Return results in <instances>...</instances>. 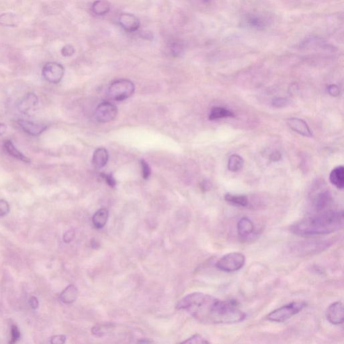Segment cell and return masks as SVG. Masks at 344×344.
<instances>
[{"label": "cell", "mask_w": 344, "mask_h": 344, "mask_svg": "<svg viewBox=\"0 0 344 344\" xmlns=\"http://www.w3.org/2000/svg\"><path fill=\"white\" fill-rule=\"evenodd\" d=\"M281 154L278 152H273V153L271 154L270 157H269V159L272 161H278L281 160Z\"/></svg>", "instance_id": "cell-38"}, {"label": "cell", "mask_w": 344, "mask_h": 344, "mask_svg": "<svg viewBox=\"0 0 344 344\" xmlns=\"http://www.w3.org/2000/svg\"><path fill=\"white\" fill-rule=\"evenodd\" d=\"M118 114V109L111 102H103L99 104L95 111L96 119L101 123L113 121Z\"/></svg>", "instance_id": "cell-8"}, {"label": "cell", "mask_w": 344, "mask_h": 344, "mask_svg": "<svg viewBox=\"0 0 344 344\" xmlns=\"http://www.w3.org/2000/svg\"><path fill=\"white\" fill-rule=\"evenodd\" d=\"M210 182L207 180L203 181V183L201 184L202 189H203L204 191H209V190L210 189Z\"/></svg>", "instance_id": "cell-40"}, {"label": "cell", "mask_w": 344, "mask_h": 344, "mask_svg": "<svg viewBox=\"0 0 344 344\" xmlns=\"http://www.w3.org/2000/svg\"><path fill=\"white\" fill-rule=\"evenodd\" d=\"M235 115L230 110L221 107H214L211 110L209 118L210 120H214L220 119V118H228V117H233Z\"/></svg>", "instance_id": "cell-25"}, {"label": "cell", "mask_w": 344, "mask_h": 344, "mask_svg": "<svg viewBox=\"0 0 344 344\" xmlns=\"http://www.w3.org/2000/svg\"><path fill=\"white\" fill-rule=\"evenodd\" d=\"M92 10L96 15H106L111 10V3L106 0H96L92 4Z\"/></svg>", "instance_id": "cell-24"}, {"label": "cell", "mask_w": 344, "mask_h": 344, "mask_svg": "<svg viewBox=\"0 0 344 344\" xmlns=\"http://www.w3.org/2000/svg\"><path fill=\"white\" fill-rule=\"evenodd\" d=\"M329 181L337 189L342 190L344 188V168L342 166L337 167L331 171Z\"/></svg>", "instance_id": "cell-18"}, {"label": "cell", "mask_w": 344, "mask_h": 344, "mask_svg": "<svg viewBox=\"0 0 344 344\" xmlns=\"http://www.w3.org/2000/svg\"><path fill=\"white\" fill-rule=\"evenodd\" d=\"M272 105L276 108H283L288 105V101L285 97H276L272 100Z\"/></svg>", "instance_id": "cell-31"}, {"label": "cell", "mask_w": 344, "mask_h": 344, "mask_svg": "<svg viewBox=\"0 0 344 344\" xmlns=\"http://www.w3.org/2000/svg\"><path fill=\"white\" fill-rule=\"evenodd\" d=\"M61 53L63 57H72L75 54L76 49L74 46L70 45V44H67L62 48Z\"/></svg>", "instance_id": "cell-29"}, {"label": "cell", "mask_w": 344, "mask_h": 344, "mask_svg": "<svg viewBox=\"0 0 344 344\" xmlns=\"http://www.w3.org/2000/svg\"><path fill=\"white\" fill-rule=\"evenodd\" d=\"M109 211L106 209H100L96 212L92 217V222L96 228L102 229L105 226L109 219Z\"/></svg>", "instance_id": "cell-21"}, {"label": "cell", "mask_w": 344, "mask_h": 344, "mask_svg": "<svg viewBox=\"0 0 344 344\" xmlns=\"http://www.w3.org/2000/svg\"><path fill=\"white\" fill-rule=\"evenodd\" d=\"M7 129L6 125L4 124L0 123V136L3 135L6 133Z\"/></svg>", "instance_id": "cell-41"}, {"label": "cell", "mask_w": 344, "mask_h": 344, "mask_svg": "<svg viewBox=\"0 0 344 344\" xmlns=\"http://www.w3.org/2000/svg\"><path fill=\"white\" fill-rule=\"evenodd\" d=\"M246 263V257L241 252H231L225 254L218 260L216 267L225 272H234L242 269Z\"/></svg>", "instance_id": "cell-4"}, {"label": "cell", "mask_w": 344, "mask_h": 344, "mask_svg": "<svg viewBox=\"0 0 344 344\" xmlns=\"http://www.w3.org/2000/svg\"><path fill=\"white\" fill-rule=\"evenodd\" d=\"M100 175L102 177L103 179H104V180H105L106 183L109 184V185L111 186V187H115V186H116V180H115L114 177H113L112 174H107V173H101Z\"/></svg>", "instance_id": "cell-34"}, {"label": "cell", "mask_w": 344, "mask_h": 344, "mask_svg": "<svg viewBox=\"0 0 344 344\" xmlns=\"http://www.w3.org/2000/svg\"><path fill=\"white\" fill-rule=\"evenodd\" d=\"M343 226V210H327L299 220L290 226V231L301 237H315L334 233Z\"/></svg>", "instance_id": "cell-2"}, {"label": "cell", "mask_w": 344, "mask_h": 344, "mask_svg": "<svg viewBox=\"0 0 344 344\" xmlns=\"http://www.w3.org/2000/svg\"><path fill=\"white\" fill-rule=\"evenodd\" d=\"M17 122L22 130L31 135H39L47 129V126L44 124L29 121V120H19Z\"/></svg>", "instance_id": "cell-14"}, {"label": "cell", "mask_w": 344, "mask_h": 344, "mask_svg": "<svg viewBox=\"0 0 344 344\" xmlns=\"http://www.w3.org/2000/svg\"><path fill=\"white\" fill-rule=\"evenodd\" d=\"M225 200L232 205L240 207H248L249 205V199L246 195L228 194L225 195Z\"/></svg>", "instance_id": "cell-22"}, {"label": "cell", "mask_w": 344, "mask_h": 344, "mask_svg": "<svg viewBox=\"0 0 344 344\" xmlns=\"http://www.w3.org/2000/svg\"><path fill=\"white\" fill-rule=\"evenodd\" d=\"M109 161V153L105 148H97L94 153L92 164L98 169L104 168Z\"/></svg>", "instance_id": "cell-17"}, {"label": "cell", "mask_w": 344, "mask_h": 344, "mask_svg": "<svg viewBox=\"0 0 344 344\" xmlns=\"http://www.w3.org/2000/svg\"><path fill=\"white\" fill-rule=\"evenodd\" d=\"M244 161L239 155H230L228 161V169L230 172H236L242 170L244 166Z\"/></svg>", "instance_id": "cell-26"}, {"label": "cell", "mask_w": 344, "mask_h": 344, "mask_svg": "<svg viewBox=\"0 0 344 344\" xmlns=\"http://www.w3.org/2000/svg\"><path fill=\"white\" fill-rule=\"evenodd\" d=\"M4 150L8 153L9 155L12 156L14 158L19 159V161H22L23 162L28 163L31 162L29 158L26 157L24 154L21 153L18 150L17 147L14 146L11 141H6L3 144Z\"/></svg>", "instance_id": "cell-20"}, {"label": "cell", "mask_w": 344, "mask_h": 344, "mask_svg": "<svg viewBox=\"0 0 344 344\" xmlns=\"http://www.w3.org/2000/svg\"><path fill=\"white\" fill-rule=\"evenodd\" d=\"M140 164H141V166L142 175H143V178H144L145 180H147V179L150 178L151 173H152L150 167L144 159H141V160L140 161Z\"/></svg>", "instance_id": "cell-28"}, {"label": "cell", "mask_w": 344, "mask_h": 344, "mask_svg": "<svg viewBox=\"0 0 344 344\" xmlns=\"http://www.w3.org/2000/svg\"><path fill=\"white\" fill-rule=\"evenodd\" d=\"M182 343L204 344H210V342L207 341L205 338H204L203 336H200V334L196 333V334H195L194 336H191V338L188 339L187 340H185V341L182 342Z\"/></svg>", "instance_id": "cell-27"}, {"label": "cell", "mask_w": 344, "mask_h": 344, "mask_svg": "<svg viewBox=\"0 0 344 344\" xmlns=\"http://www.w3.org/2000/svg\"><path fill=\"white\" fill-rule=\"evenodd\" d=\"M178 309L186 310L198 322L208 324H233L242 322L246 315L233 300L221 301L203 292H193L181 299Z\"/></svg>", "instance_id": "cell-1"}, {"label": "cell", "mask_w": 344, "mask_h": 344, "mask_svg": "<svg viewBox=\"0 0 344 344\" xmlns=\"http://www.w3.org/2000/svg\"><path fill=\"white\" fill-rule=\"evenodd\" d=\"M134 83L126 79L113 81L108 90V94L111 98L116 101H122L129 98L134 95Z\"/></svg>", "instance_id": "cell-5"}, {"label": "cell", "mask_w": 344, "mask_h": 344, "mask_svg": "<svg viewBox=\"0 0 344 344\" xmlns=\"http://www.w3.org/2000/svg\"><path fill=\"white\" fill-rule=\"evenodd\" d=\"M328 93L331 96L336 97L340 95V88L336 85H330L328 87Z\"/></svg>", "instance_id": "cell-36"}, {"label": "cell", "mask_w": 344, "mask_h": 344, "mask_svg": "<svg viewBox=\"0 0 344 344\" xmlns=\"http://www.w3.org/2000/svg\"><path fill=\"white\" fill-rule=\"evenodd\" d=\"M307 304L304 301H294L286 306L276 308L269 313L267 316V320L269 322L283 323L292 318L294 315L302 311Z\"/></svg>", "instance_id": "cell-3"}, {"label": "cell", "mask_w": 344, "mask_h": 344, "mask_svg": "<svg viewBox=\"0 0 344 344\" xmlns=\"http://www.w3.org/2000/svg\"><path fill=\"white\" fill-rule=\"evenodd\" d=\"M120 26L128 33H134L137 31L141 25L139 19L134 14L122 13L118 19Z\"/></svg>", "instance_id": "cell-13"}, {"label": "cell", "mask_w": 344, "mask_h": 344, "mask_svg": "<svg viewBox=\"0 0 344 344\" xmlns=\"http://www.w3.org/2000/svg\"><path fill=\"white\" fill-rule=\"evenodd\" d=\"M38 98L34 93H28L21 97L17 103V108L21 114L31 115L36 111Z\"/></svg>", "instance_id": "cell-9"}, {"label": "cell", "mask_w": 344, "mask_h": 344, "mask_svg": "<svg viewBox=\"0 0 344 344\" xmlns=\"http://www.w3.org/2000/svg\"><path fill=\"white\" fill-rule=\"evenodd\" d=\"M10 211V206L5 200H0V217L6 215Z\"/></svg>", "instance_id": "cell-32"}, {"label": "cell", "mask_w": 344, "mask_h": 344, "mask_svg": "<svg viewBox=\"0 0 344 344\" xmlns=\"http://www.w3.org/2000/svg\"><path fill=\"white\" fill-rule=\"evenodd\" d=\"M78 295V290L74 285H69L60 295V299L64 303L70 304L74 303L77 299Z\"/></svg>", "instance_id": "cell-23"}, {"label": "cell", "mask_w": 344, "mask_h": 344, "mask_svg": "<svg viewBox=\"0 0 344 344\" xmlns=\"http://www.w3.org/2000/svg\"><path fill=\"white\" fill-rule=\"evenodd\" d=\"M329 242L328 241H313V242H306L297 244L296 247V251L300 254H308L318 252L319 251H324L330 246Z\"/></svg>", "instance_id": "cell-10"}, {"label": "cell", "mask_w": 344, "mask_h": 344, "mask_svg": "<svg viewBox=\"0 0 344 344\" xmlns=\"http://www.w3.org/2000/svg\"><path fill=\"white\" fill-rule=\"evenodd\" d=\"M172 54L173 56H180L182 51H183V46L180 42H175L172 43L171 47H170Z\"/></svg>", "instance_id": "cell-30"}, {"label": "cell", "mask_w": 344, "mask_h": 344, "mask_svg": "<svg viewBox=\"0 0 344 344\" xmlns=\"http://www.w3.org/2000/svg\"><path fill=\"white\" fill-rule=\"evenodd\" d=\"M65 74V69L61 64L57 62H48L42 68V75L44 79L49 82L59 83Z\"/></svg>", "instance_id": "cell-7"}, {"label": "cell", "mask_w": 344, "mask_h": 344, "mask_svg": "<svg viewBox=\"0 0 344 344\" xmlns=\"http://www.w3.org/2000/svg\"><path fill=\"white\" fill-rule=\"evenodd\" d=\"M20 19L17 14L12 12H6L0 14V26L4 27L15 28L19 26Z\"/></svg>", "instance_id": "cell-19"}, {"label": "cell", "mask_w": 344, "mask_h": 344, "mask_svg": "<svg viewBox=\"0 0 344 344\" xmlns=\"http://www.w3.org/2000/svg\"><path fill=\"white\" fill-rule=\"evenodd\" d=\"M270 23L268 16L258 12H250L246 14L243 19L244 25L249 29L263 31L268 27Z\"/></svg>", "instance_id": "cell-6"}, {"label": "cell", "mask_w": 344, "mask_h": 344, "mask_svg": "<svg viewBox=\"0 0 344 344\" xmlns=\"http://www.w3.org/2000/svg\"><path fill=\"white\" fill-rule=\"evenodd\" d=\"M65 340H66L65 336L60 335V336L53 337L52 339H51V342L52 344H63L65 343Z\"/></svg>", "instance_id": "cell-37"}, {"label": "cell", "mask_w": 344, "mask_h": 344, "mask_svg": "<svg viewBox=\"0 0 344 344\" xmlns=\"http://www.w3.org/2000/svg\"><path fill=\"white\" fill-rule=\"evenodd\" d=\"M333 200L330 192L328 191H319L312 198V205L313 209L317 212H324L330 207Z\"/></svg>", "instance_id": "cell-12"}, {"label": "cell", "mask_w": 344, "mask_h": 344, "mask_svg": "<svg viewBox=\"0 0 344 344\" xmlns=\"http://www.w3.org/2000/svg\"><path fill=\"white\" fill-rule=\"evenodd\" d=\"M76 233L74 230L71 229L67 230L66 233L64 234L63 236V241L65 243H70L74 240V237H75Z\"/></svg>", "instance_id": "cell-35"}, {"label": "cell", "mask_w": 344, "mask_h": 344, "mask_svg": "<svg viewBox=\"0 0 344 344\" xmlns=\"http://www.w3.org/2000/svg\"><path fill=\"white\" fill-rule=\"evenodd\" d=\"M326 318L333 325H340L344 323V306L340 301L332 303L326 311Z\"/></svg>", "instance_id": "cell-11"}, {"label": "cell", "mask_w": 344, "mask_h": 344, "mask_svg": "<svg viewBox=\"0 0 344 344\" xmlns=\"http://www.w3.org/2000/svg\"><path fill=\"white\" fill-rule=\"evenodd\" d=\"M11 341L10 343L14 344L16 343L20 338V332H19V328L17 326L12 325L11 328Z\"/></svg>", "instance_id": "cell-33"}, {"label": "cell", "mask_w": 344, "mask_h": 344, "mask_svg": "<svg viewBox=\"0 0 344 344\" xmlns=\"http://www.w3.org/2000/svg\"><path fill=\"white\" fill-rule=\"evenodd\" d=\"M254 225L249 218L243 217L237 223V233L242 238H246L251 235L254 231Z\"/></svg>", "instance_id": "cell-16"}, {"label": "cell", "mask_w": 344, "mask_h": 344, "mask_svg": "<svg viewBox=\"0 0 344 344\" xmlns=\"http://www.w3.org/2000/svg\"><path fill=\"white\" fill-rule=\"evenodd\" d=\"M289 127L301 135L311 137L313 136L311 129L305 120L298 118H291L287 120Z\"/></svg>", "instance_id": "cell-15"}, {"label": "cell", "mask_w": 344, "mask_h": 344, "mask_svg": "<svg viewBox=\"0 0 344 344\" xmlns=\"http://www.w3.org/2000/svg\"><path fill=\"white\" fill-rule=\"evenodd\" d=\"M30 303H31L32 308H34V309H36V308L38 307V301L36 297H32L31 300H30Z\"/></svg>", "instance_id": "cell-39"}, {"label": "cell", "mask_w": 344, "mask_h": 344, "mask_svg": "<svg viewBox=\"0 0 344 344\" xmlns=\"http://www.w3.org/2000/svg\"><path fill=\"white\" fill-rule=\"evenodd\" d=\"M197 1H200V3H203V4H209L212 1V0H197Z\"/></svg>", "instance_id": "cell-42"}]
</instances>
